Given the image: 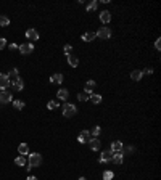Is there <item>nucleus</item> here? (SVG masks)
<instances>
[{"label": "nucleus", "mask_w": 161, "mask_h": 180, "mask_svg": "<svg viewBox=\"0 0 161 180\" xmlns=\"http://www.w3.org/2000/svg\"><path fill=\"white\" fill-rule=\"evenodd\" d=\"M40 164H42V156L39 153H31L29 159H27V166L32 169V167H39Z\"/></svg>", "instance_id": "obj_1"}, {"label": "nucleus", "mask_w": 161, "mask_h": 180, "mask_svg": "<svg viewBox=\"0 0 161 180\" xmlns=\"http://www.w3.org/2000/svg\"><path fill=\"white\" fill-rule=\"evenodd\" d=\"M76 112H77V108L74 105H71V103H65V105H63V116H65V117H73Z\"/></svg>", "instance_id": "obj_2"}, {"label": "nucleus", "mask_w": 161, "mask_h": 180, "mask_svg": "<svg viewBox=\"0 0 161 180\" xmlns=\"http://www.w3.org/2000/svg\"><path fill=\"white\" fill-rule=\"evenodd\" d=\"M95 34H97V37H100V39H110V37L113 36V31L110 29V27L103 26V27H100V29L97 31Z\"/></svg>", "instance_id": "obj_3"}, {"label": "nucleus", "mask_w": 161, "mask_h": 180, "mask_svg": "<svg viewBox=\"0 0 161 180\" xmlns=\"http://www.w3.org/2000/svg\"><path fill=\"white\" fill-rule=\"evenodd\" d=\"M10 101H13V95L8 90H2L0 92V103H10Z\"/></svg>", "instance_id": "obj_4"}, {"label": "nucleus", "mask_w": 161, "mask_h": 180, "mask_svg": "<svg viewBox=\"0 0 161 180\" xmlns=\"http://www.w3.org/2000/svg\"><path fill=\"white\" fill-rule=\"evenodd\" d=\"M87 143H89V146H90V150H94V151H98V150H100V146H102V142L98 140V137L90 138Z\"/></svg>", "instance_id": "obj_5"}, {"label": "nucleus", "mask_w": 161, "mask_h": 180, "mask_svg": "<svg viewBox=\"0 0 161 180\" xmlns=\"http://www.w3.org/2000/svg\"><path fill=\"white\" fill-rule=\"evenodd\" d=\"M90 140V132L89 130H82L79 133V137H77V142L80 143V145H84V143H87Z\"/></svg>", "instance_id": "obj_6"}, {"label": "nucleus", "mask_w": 161, "mask_h": 180, "mask_svg": "<svg viewBox=\"0 0 161 180\" xmlns=\"http://www.w3.org/2000/svg\"><path fill=\"white\" fill-rule=\"evenodd\" d=\"M18 50H20L23 55H29L32 50H34V45L32 43H23V45H20V47H18Z\"/></svg>", "instance_id": "obj_7"}, {"label": "nucleus", "mask_w": 161, "mask_h": 180, "mask_svg": "<svg viewBox=\"0 0 161 180\" xmlns=\"http://www.w3.org/2000/svg\"><path fill=\"white\" fill-rule=\"evenodd\" d=\"M113 159V151L111 150H108V151H103V153L100 154V162H110Z\"/></svg>", "instance_id": "obj_8"}, {"label": "nucleus", "mask_w": 161, "mask_h": 180, "mask_svg": "<svg viewBox=\"0 0 161 180\" xmlns=\"http://www.w3.org/2000/svg\"><path fill=\"white\" fill-rule=\"evenodd\" d=\"M11 85H13V88L16 92H21V90L24 88V82H23L21 77H18V79H15V81H11Z\"/></svg>", "instance_id": "obj_9"}, {"label": "nucleus", "mask_w": 161, "mask_h": 180, "mask_svg": "<svg viewBox=\"0 0 161 180\" xmlns=\"http://www.w3.org/2000/svg\"><path fill=\"white\" fill-rule=\"evenodd\" d=\"M95 87H97V84H95V81H87L85 82V85H84V92L85 93H89V95H92L94 93V90H95Z\"/></svg>", "instance_id": "obj_10"}, {"label": "nucleus", "mask_w": 161, "mask_h": 180, "mask_svg": "<svg viewBox=\"0 0 161 180\" xmlns=\"http://www.w3.org/2000/svg\"><path fill=\"white\" fill-rule=\"evenodd\" d=\"M26 39H29L31 42L39 40V32H37L36 29H27V31H26Z\"/></svg>", "instance_id": "obj_11"}, {"label": "nucleus", "mask_w": 161, "mask_h": 180, "mask_svg": "<svg viewBox=\"0 0 161 180\" xmlns=\"http://www.w3.org/2000/svg\"><path fill=\"white\" fill-rule=\"evenodd\" d=\"M100 21L105 22V24H108V22L111 21V13H110V11H108V10L100 11Z\"/></svg>", "instance_id": "obj_12"}, {"label": "nucleus", "mask_w": 161, "mask_h": 180, "mask_svg": "<svg viewBox=\"0 0 161 180\" xmlns=\"http://www.w3.org/2000/svg\"><path fill=\"white\" fill-rule=\"evenodd\" d=\"M10 85V79L7 77V74H0V88L5 90Z\"/></svg>", "instance_id": "obj_13"}, {"label": "nucleus", "mask_w": 161, "mask_h": 180, "mask_svg": "<svg viewBox=\"0 0 161 180\" xmlns=\"http://www.w3.org/2000/svg\"><path fill=\"white\" fill-rule=\"evenodd\" d=\"M123 148H124V146H123V142H119V140H118V142H113V143H111V151H113V153L123 151Z\"/></svg>", "instance_id": "obj_14"}, {"label": "nucleus", "mask_w": 161, "mask_h": 180, "mask_svg": "<svg viewBox=\"0 0 161 180\" xmlns=\"http://www.w3.org/2000/svg\"><path fill=\"white\" fill-rule=\"evenodd\" d=\"M95 37H97L95 32H85V34H82V40L84 42H92Z\"/></svg>", "instance_id": "obj_15"}, {"label": "nucleus", "mask_w": 161, "mask_h": 180, "mask_svg": "<svg viewBox=\"0 0 161 180\" xmlns=\"http://www.w3.org/2000/svg\"><path fill=\"white\" fill-rule=\"evenodd\" d=\"M56 97H58L60 100H68V97H70V92H68L66 88H61L56 92Z\"/></svg>", "instance_id": "obj_16"}, {"label": "nucleus", "mask_w": 161, "mask_h": 180, "mask_svg": "<svg viewBox=\"0 0 161 180\" xmlns=\"http://www.w3.org/2000/svg\"><path fill=\"white\" fill-rule=\"evenodd\" d=\"M50 82H52V84H61V82H63V74H60V72L53 74V76L50 77Z\"/></svg>", "instance_id": "obj_17"}, {"label": "nucleus", "mask_w": 161, "mask_h": 180, "mask_svg": "<svg viewBox=\"0 0 161 180\" xmlns=\"http://www.w3.org/2000/svg\"><path fill=\"white\" fill-rule=\"evenodd\" d=\"M68 63H70V66L76 68V66L79 64V60H77V56H74L73 53H71V55H68Z\"/></svg>", "instance_id": "obj_18"}, {"label": "nucleus", "mask_w": 161, "mask_h": 180, "mask_svg": "<svg viewBox=\"0 0 161 180\" xmlns=\"http://www.w3.org/2000/svg\"><path fill=\"white\" fill-rule=\"evenodd\" d=\"M114 164H121L123 162V153L121 151H118V153H113V159H111Z\"/></svg>", "instance_id": "obj_19"}, {"label": "nucleus", "mask_w": 161, "mask_h": 180, "mask_svg": "<svg viewBox=\"0 0 161 180\" xmlns=\"http://www.w3.org/2000/svg\"><path fill=\"white\" fill-rule=\"evenodd\" d=\"M89 100L92 101V103L98 105V103H102V95H98V93H92L90 97H89Z\"/></svg>", "instance_id": "obj_20"}, {"label": "nucleus", "mask_w": 161, "mask_h": 180, "mask_svg": "<svg viewBox=\"0 0 161 180\" xmlns=\"http://www.w3.org/2000/svg\"><path fill=\"white\" fill-rule=\"evenodd\" d=\"M15 164H16V166H20V167H24V166L27 164V161H26V158H24V156H18V158L15 159Z\"/></svg>", "instance_id": "obj_21"}, {"label": "nucleus", "mask_w": 161, "mask_h": 180, "mask_svg": "<svg viewBox=\"0 0 161 180\" xmlns=\"http://www.w3.org/2000/svg\"><path fill=\"white\" fill-rule=\"evenodd\" d=\"M18 151H20V154H21V156H24V154L29 153V146H27L26 143H21V145L18 146Z\"/></svg>", "instance_id": "obj_22"}, {"label": "nucleus", "mask_w": 161, "mask_h": 180, "mask_svg": "<svg viewBox=\"0 0 161 180\" xmlns=\"http://www.w3.org/2000/svg\"><path fill=\"white\" fill-rule=\"evenodd\" d=\"M142 76H143V74H142V71H137V69L131 72V79H132V81H135V82H137V81H140Z\"/></svg>", "instance_id": "obj_23"}, {"label": "nucleus", "mask_w": 161, "mask_h": 180, "mask_svg": "<svg viewBox=\"0 0 161 180\" xmlns=\"http://www.w3.org/2000/svg\"><path fill=\"white\" fill-rule=\"evenodd\" d=\"M7 77L8 79H11V81H15V79H18L20 76H18V69H11L8 74H7Z\"/></svg>", "instance_id": "obj_24"}, {"label": "nucleus", "mask_w": 161, "mask_h": 180, "mask_svg": "<svg viewBox=\"0 0 161 180\" xmlns=\"http://www.w3.org/2000/svg\"><path fill=\"white\" fill-rule=\"evenodd\" d=\"M10 24V18H7L5 15H0V26H8Z\"/></svg>", "instance_id": "obj_25"}, {"label": "nucleus", "mask_w": 161, "mask_h": 180, "mask_svg": "<svg viewBox=\"0 0 161 180\" xmlns=\"http://www.w3.org/2000/svg\"><path fill=\"white\" fill-rule=\"evenodd\" d=\"M58 106H60V103H58V101H55V100H52V101H48V103H47V108L48 109H56Z\"/></svg>", "instance_id": "obj_26"}, {"label": "nucleus", "mask_w": 161, "mask_h": 180, "mask_svg": "<svg viewBox=\"0 0 161 180\" xmlns=\"http://www.w3.org/2000/svg\"><path fill=\"white\" fill-rule=\"evenodd\" d=\"M97 7H98V2H97V0H94V2H90L87 7H85V10H87V11H92V10H95Z\"/></svg>", "instance_id": "obj_27"}, {"label": "nucleus", "mask_w": 161, "mask_h": 180, "mask_svg": "<svg viewBox=\"0 0 161 180\" xmlns=\"http://www.w3.org/2000/svg\"><path fill=\"white\" fill-rule=\"evenodd\" d=\"M89 97H90L89 93H85V92H80V93L77 95V100H79V101H87V100H89Z\"/></svg>", "instance_id": "obj_28"}, {"label": "nucleus", "mask_w": 161, "mask_h": 180, "mask_svg": "<svg viewBox=\"0 0 161 180\" xmlns=\"http://www.w3.org/2000/svg\"><path fill=\"white\" fill-rule=\"evenodd\" d=\"M100 130H102L100 126H95V127L92 129V130H89V132H90V135H94V137H98V135H100Z\"/></svg>", "instance_id": "obj_29"}, {"label": "nucleus", "mask_w": 161, "mask_h": 180, "mask_svg": "<svg viewBox=\"0 0 161 180\" xmlns=\"http://www.w3.org/2000/svg\"><path fill=\"white\" fill-rule=\"evenodd\" d=\"M13 106H15L16 109H23V108H24V103H23L21 100H15L13 101Z\"/></svg>", "instance_id": "obj_30"}, {"label": "nucleus", "mask_w": 161, "mask_h": 180, "mask_svg": "<svg viewBox=\"0 0 161 180\" xmlns=\"http://www.w3.org/2000/svg\"><path fill=\"white\" fill-rule=\"evenodd\" d=\"M103 180H113V172L111 171H105L103 172Z\"/></svg>", "instance_id": "obj_31"}, {"label": "nucleus", "mask_w": 161, "mask_h": 180, "mask_svg": "<svg viewBox=\"0 0 161 180\" xmlns=\"http://www.w3.org/2000/svg\"><path fill=\"white\" fill-rule=\"evenodd\" d=\"M63 52L66 53V56H68V55H71V52H73V47H71V45H65V48H63Z\"/></svg>", "instance_id": "obj_32"}, {"label": "nucleus", "mask_w": 161, "mask_h": 180, "mask_svg": "<svg viewBox=\"0 0 161 180\" xmlns=\"http://www.w3.org/2000/svg\"><path fill=\"white\" fill-rule=\"evenodd\" d=\"M5 47H7V39L0 37V50H3Z\"/></svg>", "instance_id": "obj_33"}, {"label": "nucleus", "mask_w": 161, "mask_h": 180, "mask_svg": "<svg viewBox=\"0 0 161 180\" xmlns=\"http://www.w3.org/2000/svg\"><path fill=\"white\" fill-rule=\"evenodd\" d=\"M155 48H156L158 52L161 50V39H156V42H155Z\"/></svg>", "instance_id": "obj_34"}, {"label": "nucleus", "mask_w": 161, "mask_h": 180, "mask_svg": "<svg viewBox=\"0 0 161 180\" xmlns=\"http://www.w3.org/2000/svg\"><path fill=\"white\" fill-rule=\"evenodd\" d=\"M152 72H153L152 68H147V69H143V71H142V74H152Z\"/></svg>", "instance_id": "obj_35"}, {"label": "nucleus", "mask_w": 161, "mask_h": 180, "mask_svg": "<svg viewBox=\"0 0 161 180\" xmlns=\"http://www.w3.org/2000/svg\"><path fill=\"white\" fill-rule=\"evenodd\" d=\"M10 48L11 50H16V48H18V45H16V43H10Z\"/></svg>", "instance_id": "obj_36"}, {"label": "nucleus", "mask_w": 161, "mask_h": 180, "mask_svg": "<svg viewBox=\"0 0 161 180\" xmlns=\"http://www.w3.org/2000/svg\"><path fill=\"white\" fill-rule=\"evenodd\" d=\"M132 151H134V146H129V148L126 150V153H132Z\"/></svg>", "instance_id": "obj_37"}, {"label": "nucleus", "mask_w": 161, "mask_h": 180, "mask_svg": "<svg viewBox=\"0 0 161 180\" xmlns=\"http://www.w3.org/2000/svg\"><path fill=\"white\" fill-rule=\"evenodd\" d=\"M26 180H37V178H36V177H32V175H29V177H27Z\"/></svg>", "instance_id": "obj_38"}, {"label": "nucleus", "mask_w": 161, "mask_h": 180, "mask_svg": "<svg viewBox=\"0 0 161 180\" xmlns=\"http://www.w3.org/2000/svg\"><path fill=\"white\" fill-rule=\"evenodd\" d=\"M79 180H85V177H79Z\"/></svg>", "instance_id": "obj_39"}]
</instances>
